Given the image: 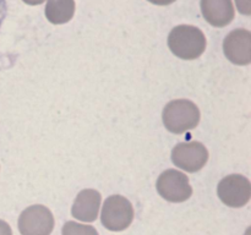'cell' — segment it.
<instances>
[{"instance_id": "6da1fadb", "label": "cell", "mask_w": 251, "mask_h": 235, "mask_svg": "<svg viewBox=\"0 0 251 235\" xmlns=\"http://www.w3.org/2000/svg\"><path fill=\"white\" fill-rule=\"evenodd\" d=\"M168 46L174 55L184 60L198 59L206 49L205 34L198 27L180 24L174 27L168 37Z\"/></svg>"}, {"instance_id": "7a4b0ae2", "label": "cell", "mask_w": 251, "mask_h": 235, "mask_svg": "<svg viewBox=\"0 0 251 235\" xmlns=\"http://www.w3.org/2000/svg\"><path fill=\"white\" fill-rule=\"evenodd\" d=\"M162 117L168 131L173 134H184L198 126L200 122V110L191 100L176 99L164 107Z\"/></svg>"}, {"instance_id": "3957f363", "label": "cell", "mask_w": 251, "mask_h": 235, "mask_svg": "<svg viewBox=\"0 0 251 235\" xmlns=\"http://www.w3.org/2000/svg\"><path fill=\"white\" fill-rule=\"evenodd\" d=\"M100 220L108 230L122 232L134 220V207L124 196H110L104 201Z\"/></svg>"}, {"instance_id": "277c9868", "label": "cell", "mask_w": 251, "mask_h": 235, "mask_svg": "<svg viewBox=\"0 0 251 235\" xmlns=\"http://www.w3.org/2000/svg\"><path fill=\"white\" fill-rule=\"evenodd\" d=\"M157 190L159 195L169 202H184L193 195L189 178L176 169H168L159 175Z\"/></svg>"}, {"instance_id": "5b68a950", "label": "cell", "mask_w": 251, "mask_h": 235, "mask_svg": "<svg viewBox=\"0 0 251 235\" xmlns=\"http://www.w3.org/2000/svg\"><path fill=\"white\" fill-rule=\"evenodd\" d=\"M53 228L54 217L46 206H29L19 218V229L22 235H50Z\"/></svg>"}, {"instance_id": "8992f818", "label": "cell", "mask_w": 251, "mask_h": 235, "mask_svg": "<svg viewBox=\"0 0 251 235\" xmlns=\"http://www.w3.org/2000/svg\"><path fill=\"white\" fill-rule=\"evenodd\" d=\"M172 161L178 168L189 173H195L207 163L208 151L200 142H183L174 147L172 152Z\"/></svg>"}, {"instance_id": "52a82bcc", "label": "cell", "mask_w": 251, "mask_h": 235, "mask_svg": "<svg viewBox=\"0 0 251 235\" xmlns=\"http://www.w3.org/2000/svg\"><path fill=\"white\" fill-rule=\"evenodd\" d=\"M218 196L225 205L239 208L247 205L251 196V184L239 174L228 175L218 184Z\"/></svg>"}, {"instance_id": "ba28073f", "label": "cell", "mask_w": 251, "mask_h": 235, "mask_svg": "<svg viewBox=\"0 0 251 235\" xmlns=\"http://www.w3.org/2000/svg\"><path fill=\"white\" fill-rule=\"evenodd\" d=\"M225 54L237 65H248L251 61V33L248 29L230 32L223 43Z\"/></svg>"}, {"instance_id": "9c48e42d", "label": "cell", "mask_w": 251, "mask_h": 235, "mask_svg": "<svg viewBox=\"0 0 251 235\" xmlns=\"http://www.w3.org/2000/svg\"><path fill=\"white\" fill-rule=\"evenodd\" d=\"M201 11L210 24L225 27L234 19L232 0H201Z\"/></svg>"}, {"instance_id": "30bf717a", "label": "cell", "mask_w": 251, "mask_h": 235, "mask_svg": "<svg viewBox=\"0 0 251 235\" xmlns=\"http://www.w3.org/2000/svg\"><path fill=\"white\" fill-rule=\"evenodd\" d=\"M100 207V193L92 188H87V190H82L77 195L71 213L76 219L81 222H93L97 219Z\"/></svg>"}, {"instance_id": "8fae6325", "label": "cell", "mask_w": 251, "mask_h": 235, "mask_svg": "<svg viewBox=\"0 0 251 235\" xmlns=\"http://www.w3.org/2000/svg\"><path fill=\"white\" fill-rule=\"evenodd\" d=\"M74 12H75L74 0H47L46 16L51 24H66L73 19Z\"/></svg>"}, {"instance_id": "7c38bea8", "label": "cell", "mask_w": 251, "mask_h": 235, "mask_svg": "<svg viewBox=\"0 0 251 235\" xmlns=\"http://www.w3.org/2000/svg\"><path fill=\"white\" fill-rule=\"evenodd\" d=\"M61 233L63 235H98V232L92 225H85L76 222H66Z\"/></svg>"}, {"instance_id": "4fadbf2b", "label": "cell", "mask_w": 251, "mask_h": 235, "mask_svg": "<svg viewBox=\"0 0 251 235\" xmlns=\"http://www.w3.org/2000/svg\"><path fill=\"white\" fill-rule=\"evenodd\" d=\"M238 10L244 15H250V0H235Z\"/></svg>"}, {"instance_id": "5bb4252c", "label": "cell", "mask_w": 251, "mask_h": 235, "mask_svg": "<svg viewBox=\"0 0 251 235\" xmlns=\"http://www.w3.org/2000/svg\"><path fill=\"white\" fill-rule=\"evenodd\" d=\"M7 14V4L6 0H0V29H1L2 22H4L5 17Z\"/></svg>"}, {"instance_id": "9a60e30c", "label": "cell", "mask_w": 251, "mask_h": 235, "mask_svg": "<svg viewBox=\"0 0 251 235\" xmlns=\"http://www.w3.org/2000/svg\"><path fill=\"white\" fill-rule=\"evenodd\" d=\"M0 235H12L11 228L4 220H0Z\"/></svg>"}, {"instance_id": "2e32d148", "label": "cell", "mask_w": 251, "mask_h": 235, "mask_svg": "<svg viewBox=\"0 0 251 235\" xmlns=\"http://www.w3.org/2000/svg\"><path fill=\"white\" fill-rule=\"evenodd\" d=\"M149 1L156 5H169L176 1V0H149Z\"/></svg>"}, {"instance_id": "e0dca14e", "label": "cell", "mask_w": 251, "mask_h": 235, "mask_svg": "<svg viewBox=\"0 0 251 235\" xmlns=\"http://www.w3.org/2000/svg\"><path fill=\"white\" fill-rule=\"evenodd\" d=\"M22 1H25L28 5H39V4H43L46 0H22Z\"/></svg>"}]
</instances>
